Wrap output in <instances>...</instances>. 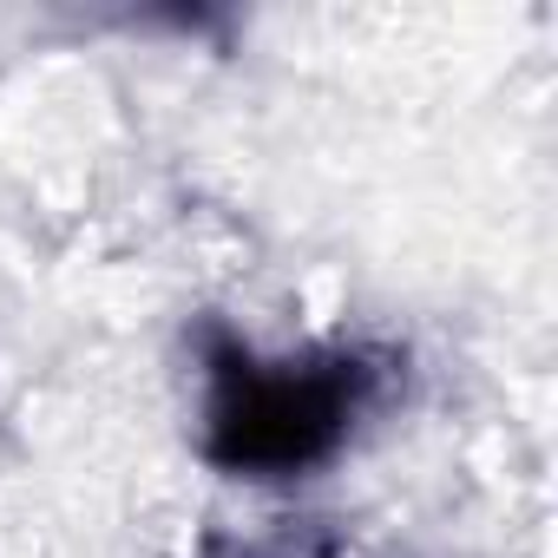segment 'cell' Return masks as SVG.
I'll return each instance as SVG.
<instances>
[{"mask_svg": "<svg viewBox=\"0 0 558 558\" xmlns=\"http://www.w3.org/2000/svg\"><path fill=\"white\" fill-rule=\"evenodd\" d=\"M342 408H355V395H342L336 375L276 368V375H243L223 421L243 434L236 447L243 460H303L342 427Z\"/></svg>", "mask_w": 558, "mask_h": 558, "instance_id": "1", "label": "cell"}]
</instances>
